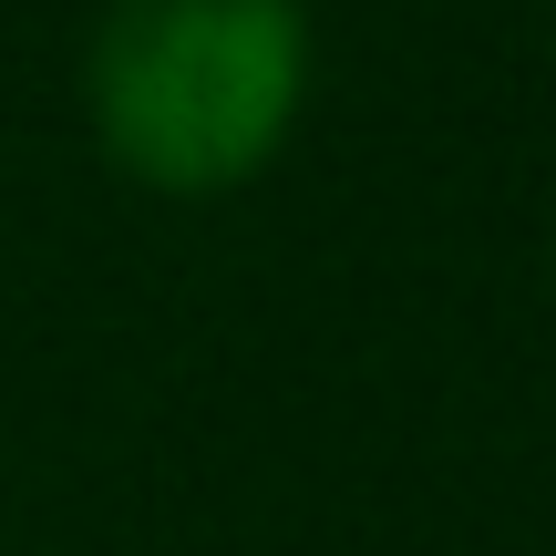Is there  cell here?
<instances>
[{
  "label": "cell",
  "mask_w": 556,
  "mask_h": 556,
  "mask_svg": "<svg viewBox=\"0 0 556 556\" xmlns=\"http://www.w3.org/2000/svg\"><path fill=\"white\" fill-rule=\"evenodd\" d=\"M309 83L299 0H114L93 31L103 155L155 197H217L278 155Z\"/></svg>",
  "instance_id": "6da1fadb"
}]
</instances>
